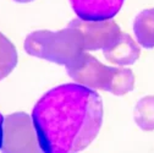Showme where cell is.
<instances>
[{"label":"cell","instance_id":"1","mask_svg":"<svg viewBox=\"0 0 154 153\" xmlns=\"http://www.w3.org/2000/svg\"><path fill=\"white\" fill-rule=\"evenodd\" d=\"M32 120L43 152H79L98 135L103 102L92 88L79 83L61 85L37 102Z\"/></svg>","mask_w":154,"mask_h":153},{"label":"cell","instance_id":"2","mask_svg":"<svg viewBox=\"0 0 154 153\" xmlns=\"http://www.w3.org/2000/svg\"><path fill=\"white\" fill-rule=\"evenodd\" d=\"M25 50L35 58L60 65H70L85 52L83 39L76 28L67 26L60 31H35L25 39Z\"/></svg>","mask_w":154,"mask_h":153},{"label":"cell","instance_id":"3","mask_svg":"<svg viewBox=\"0 0 154 153\" xmlns=\"http://www.w3.org/2000/svg\"><path fill=\"white\" fill-rule=\"evenodd\" d=\"M0 151L8 153L42 151L33 120L26 113H14L4 119Z\"/></svg>","mask_w":154,"mask_h":153},{"label":"cell","instance_id":"4","mask_svg":"<svg viewBox=\"0 0 154 153\" xmlns=\"http://www.w3.org/2000/svg\"><path fill=\"white\" fill-rule=\"evenodd\" d=\"M112 66L103 65L94 56L82 53L73 63L66 66L70 77L79 85L92 89H104L108 85Z\"/></svg>","mask_w":154,"mask_h":153},{"label":"cell","instance_id":"5","mask_svg":"<svg viewBox=\"0 0 154 153\" xmlns=\"http://www.w3.org/2000/svg\"><path fill=\"white\" fill-rule=\"evenodd\" d=\"M71 27L76 28L82 36L85 50L104 49L110 45L121 33L120 27L114 20H82L71 21Z\"/></svg>","mask_w":154,"mask_h":153},{"label":"cell","instance_id":"6","mask_svg":"<svg viewBox=\"0 0 154 153\" xmlns=\"http://www.w3.org/2000/svg\"><path fill=\"white\" fill-rule=\"evenodd\" d=\"M73 11L82 20H109L121 9L124 0H70Z\"/></svg>","mask_w":154,"mask_h":153},{"label":"cell","instance_id":"7","mask_svg":"<svg viewBox=\"0 0 154 153\" xmlns=\"http://www.w3.org/2000/svg\"><path fill=\"white\" fill-rule=\"evenodd\" d=\"M104 58L118 66H127L136 63L141 55L138 44L126 33H120L110 45L103 49Z\"/></svg>","mask_w":154,"mask_h":153},{"label":"cell","instance_id":"8","mask_svg":"<svg viewBox=\"0 0 154 153\" xmlns=\"http://www.w3.org/2000/svg\"><path fill=\"white\" fill-rule=\"evenodd\" d=\"M136 39L143 48H154V8L140 12L133 22Z\"/></svg>","mask_w":154,"mask_h":153},{"label":"cell","instance_id":"9","mask_svg":"<svg viewBox=\"0 0 154 153\" xmlns=\"http://www.w3.org/2000/svg\"><path fill=\"white\" fill-rule=\"evenodd\" d=\"M134 87V76L130 69L124 66L112 67L111 73L105 87L106 92H110L114 95H124L131 92Z\"/></svg>","mask_w":154,"mask_h":153},{"label":"cell","instance_id":"10","mask_svg":"<svg viewBox=\"0 0 154 153\" xmlns=\"http://www.w3.org/2000/svg\"><path fill=\"white\" fill-rule=\"evenodd\" d=\"M133 118L138 127L142 130H154V95H146L137 102Z\"/></svg>","mask_w":154,"mask_h":153},{"label":"cell","instance_id":"11","mask_svg":"<svg viewBox=\"0 0 154 153\" xmlns=\"http://www.w3.org/2000/svg\"><path fill=\"white\" fill-rule=\"evenodd\" d=\"M17 52L15 45L0 32V80H3L15 69Z\"/></svg>","mask_w":154,"mask_h":153},{"label":"cell","instance_id":"12","mask_svg":"<svg viewBox=\"0 0 154 153\" xmlns=\"http://www.w3.org/2000/svg\"><path fill=\"white\" fill-rule=\"evenodd\" d=\"M3 127H4V118L0 114V148H2V142H3Z\"/></svg>","mask_w":154,"mask_h":153},{"label":"cell","instance_id":"13","mask_svg":"<svg viewBox=\"0 0 154 153\" xmlns=\"http://www.w3.org/2000/svg\"><path fill=\"white\" fill-rule=\"evenodd\" d=\"M17 3H29V2H33V0H15Z\"/></svg>","mask_w":154,"mask_h":153}]
</instances>
